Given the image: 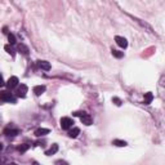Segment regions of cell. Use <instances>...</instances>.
<instances>
[{
    "label": "cell",
    "mask_w": 165,
    "mask_h": 165,
    "mask_svg": "<svg viewBox=\"0 0 165 165\" xmlns=\"http://www.w3.org/2000/svg\"><path fill=\"white\" fill-rule=\"evenodd\" d=\"M74 120L71 117H62L61 119V128L65 129V130H68V129L72 126Z\"/></svg>",
    "instance_id": "cell-1"
},
{
    "label": "cell",
    "mask_w": 165,
    "mask_h": 165,
    "mask_svg": "<svg viewBox=\"0 0 165 165\" xmlns=\"http://www.w3.org/2000/svg\"><path fill=\"white\" fill-rule=\"evenodd\" d=\"M0 100L4 101V102H13V103L16 102V100L13 98L12 93H9V92H1L0 93Z\"/></svg>",
    "instance_id": "cell-2"
},
{
    "label": "cell",
    "mask_w": 165,
    "mask_h": 165,
    "mask_svg": "<svg viewBox=\"0 0 165 165\" xmlns=\"http://www.w3.org/2000/svg\"><path fill=\"white\" fill-rule=\"evenodd\" d=\"M80 120H81V123L84 124V125H90V124L93 123L92 116H90L89 114H87V112H82L81 116H80Z\"/></svg>",
    "instance_id": "cell-3"
},
{
    "label": "cell",
    "mask_w": 165,
    "mask_h": 165,
    "mask_svg": "<svg viewBox=\"0 0 165 165\" xmlns=\"http://www.w3.org/2000/svg\"><path fill=\"white\" fill-rule=\"evenodd\" d=\"M7 85L9 89H14L16 87H18V78L17 76H12V78H9V80L7 81Z\"/></svg>",
    "instance_id": "cell-4"
},
{
    "label": "cell",
    "mask_w": 165,
    "mask_h": 165,
    "mask_svg": "<svg viewBox=\"0 0 165 165\" xmlns=\"http://www.w3.org/2000/svg\"><path fill=\"white\" fill-rule=\"evenodd\" d=\"M26 93H27V85H25V84L18 85V89H17V95L18 97L25 98L26 97Z\"/></svg>",
    "instance_id": "cell-5"
},
{
    "label": "cell",
    "mask_w": 165,
    "mask_h": 165,
    "mask_svg": "<svg viewBox=\"0 0 165 165\" xmlns=\"http://www.w3.org/2000/svg\"><path fill=\"white\" fill-rule=\"evenodd\" d=\"M115 41H116V44L119 46H121V48H126V46H128V41L123 36H116L115 38Z\"/></svg>",
    "instance_id": "cell-6"
},
{
    "label": "cell",
    "mask_w": 165,
    "mask_h": 165,
    "mask_svg": "<svg viewBox=\"0 0 165 165\" xmlns=\"http://www.w3.org/2000/svg\"><path fill=\"white\" fill-rule=\"evenodd\" d=\"M130 17H132V16H130ZM132 18H133V20L136 21L137 23H139V25H141V26L143 27V29H147L150 32H152V29H151V26H150V25H147V23H146V22H143L142 20H139V18H136V17H132Z\"/></svg>",
    "instance_id": "cell-7"
},
{
    "label": "cell",
    "mask_w": 165,
    "mask_h": 165,
    "mask_svg": "<svg viewBox=\"0 0 165 165\" xmlns=\"http://www.w3.org/2000/svg\"><path fill=\"white\" fill-rule=\"evenodd\" d=\"M38 66H39L41 70H45V71L50 70V63L46 61H38Z\"/></svg>",
    "instance_id": "cell-8"
},
{
    "label": "cell",
    "mask_w": 165,
    "mask_h": 165,
    "mask_svg": "<svg viewBox=\"0 0 165 165\" xmlns=\"http://www.w3.org/2000/svg\"><path fill=\"white\" fill-rule=\"evenodd\" d=\"M49 129H46V128H39V129H36L35 130V136L36 137H41V136H45V134H48L49 133Z\"/></svg>",
    "instance_id": "cell-9"
},
{
    "label": "cell",
    "mask_w": 165,
    "mask_h": 165,
    "mask_svg": "<svg viewBox=\"0 0 165 165\" xmlns=\"http://www.w3.org/2000/svg\"><path fill=\"white\" fill-rule=\"evenodd\" d=\"M44 92H45V87H44V85H36V87L34 88V93L36 95H41Z\"/></svg>",
    "instance_id": "cell-10"
},
{
    "label": "cell",
    "mask_w": 165,
    "mask_h": 165,
    "mask_svg": "<svg viewBox=\"0 0 165 165\" xmlns=\"http://www.w3.org/2000/svg\"><path fill=\"white\" fill-rule=\"evenodd\" d=\"M57 151H58V145H56L54 143L53 146H52L50 148H49L48 151H45V155L46 156H50V155H54V153L57 152Z\"/></svg>",
    "instance_id": "cell-11"
},
{
    "label": "cell",
    "mask_w": 165,
    "mask_h": 165,
    "mask_svg": "<svg viewBox=\"0 0 165 165\" xmlns=\"http://www.w3.org/2000/svg\"><path fill=\"white\" fill-rule=\"evenodd\" d=\"M152 100H153V94L151 92H148V93H146L145 94V101H143V103L145 104H150L151 102H152Z\"/></svg>",
    "instance_id": "cell-12"
},
{
    "label": "cell",
    "mask_w": 165,
    "mask_h": 165,
    "mask_svg": "<svg viewBox=\"0 0 165 165\" xmlns=\"http://www.w3.org/2000/svg\"><path fill=\"white\" fill-rule=\"evenodd\" d=\"M79 133H80V129H79V128H74L72 130L68 132V137H70V138H76V137L79 136Z\"/></svg>",
    "instance_id": "cell-13"
},
{
    "label": "cell",
    "mask_w": 165,
    "mask_h": 165,
    "mask_svg": "<svg viewBox=\"0 0 165 165\" xmlns=\"http://www.w3.org/2000/svg\"><path fill=\"white\" fill-rule=\"evenodd\" d=\"M4 133L7 134V136H9V137H14V136H17L18 134V130L17 129H5Z\"/></svg>",
    "instance_id": "cell-14"
},
{
    "label": "cell",
    "mask_w": 165,
    "mask_h": 165,
    "mask_svg": "<svg viewBox=\"0 0 165 165\" xmlns=\"http://www.w3.org/2000/svg\"><path fill=\"white\" fill-rule=\"evenodd\" d=\"M18 50H20L22 54H25V56L29 54V48H27L25 44H20V45H18Z\"/></svg>",
    "instance_id": "cell-15"
},
{
    "label": "cell",
    "mask_w": 165,
    "mask_h": 165,
    "mask_svg": "<svg viewBox=\"0 0 165 165\" xmlns=\"http://www.w3.org/2000/svg\"><path fill=\"white\" fill-rule=\"evenodd\" d=\"M112 145L114 146H117V147H125L126 145V142L125 141H120V139H114V141H112Z\"/></svg>",
    "instance_id": "cell-16"
},
{
    "label": "cell",
    "mask_w": 165,
    "mask_h": 165,
    "mask_svg": "<svg viewBox=\"0 0 165 165\" xmlns=\"http://www.w3.org/2000/svg\"><path fill=\"white\" fill-rule=\"evenodd\" d=\"M112 56L116 57V58H123L124 53H123V52H120V50H115V49H114V50H112Z\"/></svg>",
    "instance_id": "cell-17"
},
{
    "label": "cell",
    "mask_w": 165,
    "mask_h": 165,
    "mask_svg": "<svg viewBox=\"0 0 165 165\" xmlns=\"http://www.w3.org/2000/svg\"><path fill=\"white\" fill-rule=\"evenodd\" d=\"M8 40H9V44L10 45H13V44L17 43V40H16V36L13 34H8Z\"/></svg>",
    "instance_id": "cell-18"
},
{
    "label": "cell",
    "mask_w": 165,
    "mask_h": 165,
    "mask_svg": "<svg viewBox=\"0 0 165 165\" xmlns=\"http://www.w3.org/2000/svg\"><path fill=\"white\" fill-rule=\"evenodd\" d=\"M4 49H5V50H7L9 54H12V57H14V49L12 48V45H9V44H8V45L4 46Z\"/></svg>",
    "instance_id": "cell-19"
},
{
    "label": "cell",
    "mask_w": 165,
    "mask_h": 165,
    "mask_svg": "<svg viewBox=\"0 0 165 165\" xmlns=\"http://www.w3.org/2000/svg\"><path fill=\"white\" fill-rule=\"evenodd\" d=\"M29 147H30L29 145H21V146H18V151L20 152H25V151L29 150Z\"/></svg>",
    "instance_id": "cell-20"
},
{
    "label": "cell",
    "mask_w": 165,
    "mask_h": 165,
    "mask_svg": "<svg viewBox=\"0 0 165 165\" xmlns=\"http://www.w3.org/2000/svg\"><path fill=\"white\" fill-rule=\"evenodd\" d=\"M112 102L116 104V106H121V101H120L117 97H114V98H112Z\"/></svg>",
    "instance_id": "cell-21"
},
{
    "label": "cell",
    "mask_w": 165,
    "mask_h": 165,
    "mask_svg": "<svg viewBox=\"0 0 165 165\" xmlns=\"http://www.w3.org/2000/svg\"><path fill=\"white\" fill-rule=\"evenodd\" d=\"M4 85H5V82H4V80H3V78H1V76H0V88H1V87H4Z\"/></svg>",
    "instance_id": "cell-22"
},
{
    "label": "cell",
    "mask_w": 165,
    "mask_h": 165,
    "mask_svg": "<svg viewBox=\"0 0 165 165\" xmlns=\"http://www.w3.org/2000/svg\"><path fill=\"white\" fill-rule=\"evenodd\" d=\"M1 150H3V145L0 143V151H1Z\"/></svg>",
    "instance_id": "cell-23"
}]
</instances>
